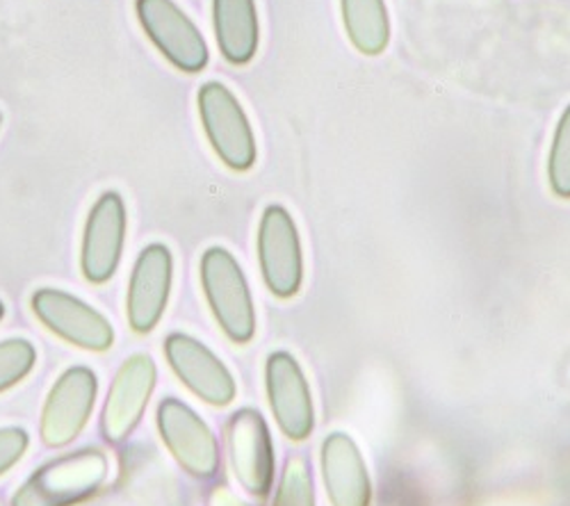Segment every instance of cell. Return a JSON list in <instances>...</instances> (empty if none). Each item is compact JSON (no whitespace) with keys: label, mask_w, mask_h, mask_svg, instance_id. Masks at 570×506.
<instances>
[{"label":"cell","mask_w":570,"mask_h":506,"mask_svg":"<svg viewBox=\"0 0 570 506\" xmlns=\"http://www.w3.org/2000/svg\"><path fill=\"white\" fill-rule=\"evenodd\" d=\"M202 288L219 329L237 345L256 334V308L247 276L237 258L224 247H210L202 256Z\"/></svg>","instance_id":"6da1fadb"},{"label":"cell","mask_w":570,"mask_h":506,"mask_svg":"<svg viewBox=\"0 0 570 506\" xmlns=\"http://www.w3.org/2000/svg\"><path fill=\"white\" fill-rule=\"evenodd\" d=\"M108 477L99 449H80L39 468L14 495L12 506H71L91 497Z\"/></svg>","instance_id":"7a4b0ae2"},{"label":"cell","mask_w":570,"mask_h":506,"mask_svg":"<svg viewBox=\"0 0 570 506\" xmlns=\"http://www.w3.org/2000/svg\"><path fill=\"white\" fill-rule=\"evenodd\" d=\"M199 119L215 156L233 171H249L258 149L252 121L233 91L217 82H204L197 95Z\"/></svg>","instance_id":"3957f363"},{"label":"cell","mask_w":570,"mask_h":506,"mask_svg":"<svg viewBox=\"0 0 570 506\" xmlns=\"http://www.w3.org/2000/svg\"><path fill=\"white\" fill-rule=\"evenodd\" d=\"M258 262L267 290L293 299L304 284V251L297 224L283 206H267L258 226Z\"/></svg>","instance_id":"277c9868"},{"label":"cell","mask_w":570,"mask_h":506,"mask_svg":"<svg viewBox=\"0 0 570 506\" xmlns=\"http://www.w3.org/2000/svg\"><path fill=\"white\" fill-rule=\"evenodd\" d=\"M141 30L165 60L183 73H199L208 67L210 51L202 30L174 0H135Z\"/></svg>","instance_id":"5b68a950"},{"label":"cell","mask_w":570,"mask_h":506,"mask_svg":"<svg viewBox=\"0 0 570 506\" xmlns=\"http://www.w3.org/2000/svg\"><path fill=\"white\" fill-rule=\"evenodd\" d=\"M30 304L46 329L80 349L106 351L115 343V329L108 317L65 290L41 288L32 295Z\"/></svg>","instance_id":"8992f818"},{"label":"cell","mask_w":570,"mask_h":506,"mask_svg":"<svg viewBox=\"0 0 570 506\" xmlns=\"http://www.w3.org/2000/svg\"><path fill=\"white\" fill-rule=\"evenodd\" d=\"M126 204L119 192H104L91 206L80 249L82 276L94 284H108L121 260L126 245Z\"/></svg>","instance_id":"52a82bcc"},{"label":"cell","mask_w":570,"mask_h":506,"mask_svg":"<svg viewBox=\"0 0 570 506\" xmlns=\"http://www.w3.org/2000/svg\"><path fill=\"white\" fill-rule=\"evenodd\" d=\"M158 429L176 462L199 479L215 477L219 468V449L208 425L197 413L176 397L158 406Z\"/></svg>","instance_id":"ba28073f"},{"label":"cell","mask_w":570,"mask_h":506,"mask_svg":"<svg viewBox=\"0 0 570 506\" xmlns=\"http://www.w3.org/2000/svg\"><path fill=\"white\" fill-rule=\"evenodd\" d=\"M97 390L99 381L89 367L67 370L43 404L41 440L49 447H65L73 443L91 416Z\"/></svg>","instance_id":"9c48e42d"},{"label":"cell","mask_w":570,"mask_h":506,"mask_svg":"<svg viewBox=\"0 0 570 506\" xmlns=\"http://www.w3.org/2000/svg\"><path fill=\"white\" fill-rule=\"evenodd\" d=\"M171 279L174 258L169 247L154 242L141 249L130 274L126 299V312L132 331L151 334L158 327L169 304Z\"/></svg>","instance_id":"30bf717a"},{"label":"cell","mask_w":570,"mask_h":506,"mask_svg":"<svg viewBox=\"0 0 570 506\" xmlns=\"http://www.w3.org/2000/svg\"><path fill=\"white\" fill-rule=\"evenodd\" d=\"M156 379V363L147 354H135L121 365L101 416V431L108 443H121L132 434L141 416H145Z\"/></svg>","instance_id":"8fae6325"},{"label":"cell","mask_w":570,"mask_h":506,"mask_svg":"<svg viewBox=\"0 0 570 506\" xmlns=\"http://www.w3.org/2000/svg\"><path fill=\"white\" fill-rule=\"evenodd\" d=\"M269 406L283 434L304 440L315 427V410L308 381L297 358L288 351H274L265 367Z\"/></svg>","instance_id":"7c38bea8"},{"label":"cell","mask_w":570,"mask_h":506,"mask_svg":"<svg viewBox=\"0 0 570 506\" xmlns=\"http://www.w3.org/2000/svg\"><path fill=\"white\" fill-rule=\"evenodd\" d=\"M228 449L237 482L256 497H265L274 479V445L267 423L254 408L233 413L228 423Z\"/></svg>","instance_id":"4fadbf2b"},{"label":"cell","mask_w":570,"mask_h":506,"mask_svg":"<svg viewBox=\"0 0 570 506\" xmlns=\"http://www.w3.org/2000/svg\"><path fill=\"white\" fill-rule=\"evenodd\" d=\"M165 354L176 377L204 401L226 406L235 399V379L228 367L197 338L171 334L165 340Z\"/></svg>","instance_id":"5bb4252c"},{"label":"cell","mask_w":570,"mask_h":506,"mask_svg":"<svg viewBox=\"0 0 570 506\" xmlns=\"http://www.w3.org/2000/svg\"><path fill=\"white\" fill-rule=\"evenodd\" d=\"M322 475L334 506H370L372 488L361 449L347 434H331L322 445Z\"/></svg>","instance_id":"9a60e30c"},{"label":"cell","mask_w":570,"mask_h":506,"mask_svg":"<svg viewBox=\"0 0 570 506\" xmlns=\"http://www.w3.org/2000/svg\"><path fill=\"white\" fill-rule=\"evenodd\" d=\"M213 26L219 53L228 65H249L261 43L256 0H213Z\"/></svg>","instance_id":"2e32d148"},{"label":"cell","mask_w":570,"mask_h":506,"mask_svg":"<svg viewBox=\"0 0 570 506\" xmlns=\"http://www.w3.org/2000/svg\"><path fill=\"white\" fill-rule=\"evenodd\" d=\"M343 28L365 58L384 56L391 43V17L384 0H341Z\"/></svg>","instance_id":"e0dca14e"},{"label":"cell","mask_w":570,"mask_h":506,"mask_svg":"<svg viewBox=\"0 0 570 506\" xmlns=\"http://www.w3.org/2000/svg\"><path fill=\"white\" fill-rule=\"evenodd\" d=\"M550 190L559 199H570V103L559 117L548 156Z\"/></svg>","instance_id":"ac0fdd59"},{"label":"cell","mask_w":570,"mask_h":506,"mask_svg":"<svg viewBox=\"0 0 570 506\" xmlns=\"http://www.w3.org/2000/svg\"><path fill=\"white\" fill-rule=\"evenodd\" d=\"M274 506H315L313 475L302 456H293L285 464Z\"/></svg>","instance_id":"d6986e66"},{"label":"cell","mask_w":570,"mask_h":506,"mask_svg":"<svg viewBox=\"0 0 570 506\" xmlns=\"http://www.w3.org/2000/svg\"><path fill=\"white\" fill-rule=\"evenodd\" d=\"M35 360H37V351L32 343L23 338L0 343V393L10 390L21 379H26L35 367Z\"/></svg>","instance_id":"ffe728a7"},{"label":"cell","mask_w":570,"mask_h":506,"mask_svg":"<svg viewBox=\"0 0 570 506\" xmlns=\"http://www.w3.org/2000/svg\"><path fill=\"white\" fill-rule=\"evenodd\" d=\"M28 434L19 427L0 429V475H6L28 449Z\"/></svg>","instance_id":"44dd1931"},{"label":"cell","mask_w":570,"mask_h":506,"mask_svg":"<svg viewBox=\"0 0 570 506\" xmlns=\"http://www.w3.org/2000/svg\"><path fill=\"white\" fill-rule=\"evenodd\" d=\"M206 506H249V504L243 502L237 495H233L228 488L217 486V488L210 490Z\"/></svg>","instance_id":"7402d4cb"},{"label":"cell","mask_w":570,"mask_h":506,"mask_svg":"<svg viewBox=\"0 0 570 506\" xmlns=\"http://www.w3.org/2000/svg\"><path fill=\"white\" fill-rule=\"evenodd\" d=\"M3 317H6V304L0 301V319H3Z\"/></svg>","instance_id":"603a6c76"},{"label":"cell","mask_w":570,"mask_h":506,"mask_svg":"<svg viewBox=\"0 0 570 506\" xmlns=\"http://www.w3.org/2000/svg\"><path fill=\"white\" fill-rule=\"evenodd\" d=\"M0 506H3V502H0Z\"/></svg>","instance_id":"cb8c5ba5"},{"label":"cell","mask_w":570,"mask_h":506,"mask_svg":"<svg viewBox=\"0 0 570 506\" xmlns=\"http://www.w3.org/2000/svg\"><path fill=\"white\" fill-rule=\"evenodd\" d=\"M0 121H3V117H0Z\"/></svg>","instance_id":"d4e9b609"}]
</instances>
